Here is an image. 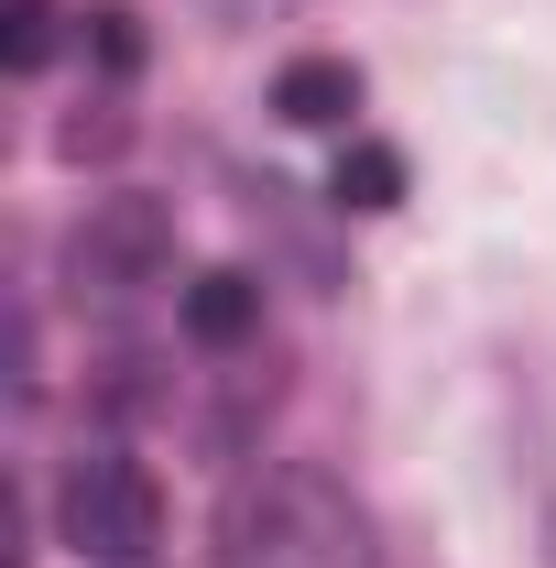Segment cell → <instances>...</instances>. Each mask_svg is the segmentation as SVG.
<instances>
[{
  "label": "cell",
  "mask_w": 556,
  "mask_h": 568,
  "mask_svg": "<svg viewBox=\"0 0 556 568\" xmlns=\"http://www.w3.org/2000/svg\"><path fill=\"white\" fill-rule=\"evenodd\" d=\"M208 568H382V525L328 459H262L218 503Z\"/></svg>",
  "instance_id": "6da1fadb"
},
{
  "label": "cell",
  "mask_w": 556,
  "mask_h": 568,
  "mask_svg": "<svg viewBox=\"0 0 556 568\" xmlns=\"http://www.w3.org/2000/svg\"><path fill=\"white\" fill-rule=\"evenodd\" d=\"M55 536H66L87 568H153V547H164V493H153V470H142L121 437H87L66 459V481H55Z\"/></svg>",
  "instance_id": "7a4b0ae2"
},
{
  "label": "cell",
  "mask_w": 556,
  "mask_h": 568,
  "mask_svg": "<svg viewBox=\"0 0 556 568\" xmlns=\"http://www.w3.org/2000/svg\"><path fill=\"white\" fill-rule=\"evenodd\" d=\"M164 263H175V209L142 197V186L87 197V219L66 230V284L76 295H142V284H164Z\"/></svg>",
  "instance_id": "3957f363"
},
{
  "label": "cell",
  "mask_w": 556,
  "mask_h": 568,
  "mask_svg": "<svg viewBox=\"0 0 556 568\" xmlns=\"http://www.w3.org/2000/svg\"><path fill=\"white\" fill-rule=\"evenodd\" d=\"M360 99H371V77L349 67V55H295L274 67V121L284 132H360Z\"/></svg>",
  "instance_id": "277c9868"
},
{
  "label": "cell",
  "mask_w": 556,
  "mask_h": 568,
  "mask_svg": "<svg viewBox=\"0 0 556 568\" xmlns=\"http://www.w3.org/2000/svg\"><path fill=\"white\" fill-rule=\"evenodd\" d=\"M175 317H186V339H197V351H251V339H262V274L208 263V274L175 295Z\"/></svg>",
  "instance_id": "5b68a950"
},
{
  "label": "cell",
  "mask_w": 556,
  "mask_h": 568,
  "mask_svg": "<svg viewBox=\"0 0 556 568\" xmlns=\"http://www.w3.org/2000/svg\"><path fill=\"white\" fill-rule=\"evenodd\" d=\"M328 209H349V219L404 209V153H393V142H371V132H349L339 164H328Z\"/></svg>",
  "instance_id": "8992f818"
},
{
  "label": "cell",
  "mask_w": 556,
  "mask_h": 568,
  "mask_svg": "<svg viewBox=\"0 0 556 568\" xmlns=\"http://www.w3.org/2000/svg\"><path fill=\"white\" fill-rule=\"evenodd\" d=\"M44 55H55V0H11V11H0V67L44 77Z\"/></svg>",
  "instance_id": "52a82bcc"
},
{
  "label": "cell",
  "mask_w": 556,
  "mask_h": 568,
  "mask_svg": "<svg viewBox=\"0 0 556 568\" xmlns=\"http://www.w3.org/2000/svg\"><path fill=\"white\" fill-rule=\"evenodd\" d=\"M76 22H87V44H99V67H110V77H132V67H142V22H132V0H87Z\"/></svg>",
  "instance_id": "ba28073f"
},
{
  "label": "cell",
  "mask_w": 556,
  "mask_h": 568,
  "mask_svg": "<svg viewBox=\"0 0 556 568\" xmlns=\"http://www.w3.org/2000/svg\"><path fill=\"white\" fill-rule=\"evenodd\" d=\"M535 568H556V493L535 503Z\"/></svg>",
  "instance_id": "9c48e42d"
}]
</instances>
